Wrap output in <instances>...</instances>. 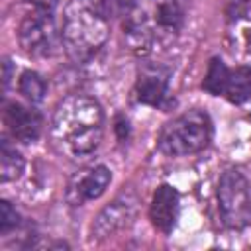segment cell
I'll return each instance as SVG.
<instances>
[{"instance_id":"1","label":"cell","mask_w":251,"mask_h":251,"mask_svg":"<svg viewBox=\"0 0 251 251\" xmlns=\"http://www.w3.org/2000/svg\"><path fill=\"white\" fill-rule=\"evenodd\" d=\"M104 135L102 106L86 94L65 96L53 114L51 139L55 147L69 159L90 155Z\"/></svg>"},{"instance_id":"2","label":"cell","mask_w":251,"mask_h":251,"mask_svg":"<svg viewBox=\"0 0 251 251\" xmlns=\"http://www.w3.org/2000/svg\"><path fill=\"white\" fill-rule=\"evenodd\" d=\"M182 24V0H133L124 16V35L133 53L149 55L157 45L173 41Z\"/></svg>"},{"instance_id":"3","label":"cell","mask_w":251,"mask_h":251,"mask_svg":"<svg viewBox=\"0 0 251 251\" xmlns=\"http://www.w3.org/2000/svg\"><path fill=\"white\" fill-rule=\"evenodd\" d=\"M110 27L106 16L100 12L94 0H69L63 12L61 43L67 55L84 63L96 55L108 41Z\"/></svg>"},{"instance_id":"4","label":"cell","mask_w":251,"mask_h":251,"mask_svg":"<svg viewBox=\"0 0 251 251\" xmlns=\"http://www.w3.org/2000/svg\"><path fill=\"white\" fill-rule=\"evenodd\" d=\"M212 120L202 110H188L169 124L159 133V151L167 157H186L200 153L212 141Z\"/></svg>"},{"instance_id":"5","label":"cell","mask_w":251,"mask_h":251,"mask_svg":"<svg viewBox=\"0 0 251 251\" xmlns=\"http://www.w3.org/2000/svg\"><path fill=\"white\" fill-rule=\"evenodd\" d=\"M218 210L227 229L241 231L251 224V188L237 169H227L218 180Z\"/></svg>"},{"instance_id":"6","label":"cell","mask_w":251,"mask_h":251,"mask_svg":"<svg viewBox=\"0 0 251 251\" xmlns=\"http://www.w3.org/2000/svg\"><path fill=\"white\" fill-rule=\"evenodd\" d=\"M18 39L22 51L37 59L55 55L59 41H63L51 12H43V10H35L33 14H27L22 20L18 29Z\"/></svg>"},{"instance_id":"7","label":"cell","mask_w":251,"mask_h":251,"mask_svg":"<svg viewBox=\"0 0 251 251\" xmlns=\"http://www.w3.org/2000/svg\"><path fill=\"white\" fill-rule=\"evenodd\" d=\"M112 180V173L106 165H94L76 171L67 184L65 198L71 206H82L88 200L100 198Z\"/></svg>"},{"instance_id":"8","label":"cell","mask_w":251,"mask_h":251,"mask_svg":"<svg viewBox=\"0 0 251 251\" xmlns=\"http://www.w3.org/2000/svg\"><path fill=\"white\" fill-rule=\"evenodd\" d=\"M137 200L131 194H122L118 196L112 204H108L94 220L92 224V237L104 239L110 237L118 231H122L124 227H127L131 224V220L135 218V206Z\"/></svg>"},{"instance_id":"9","label":"cell","mask_w":251,"mask_h":251,"mask_svg":"<svg viewBox=\"0 0 251 251\" xmlns=\"http://www.w3.org/2000/svg\"><path fill=\"white\" fill-rule=\"evenodd\" d=\"M4 126L8 133L22 143H33L43 129V118L37 110L20 102H8L4 106Z\"/></svg>"},{"instance_id":"10","label":"cell","mask_w":251,"mask_h":251,"mask_svg":"<svg viewBox=\"0 0 251 251\" xmlns=\"http://www.w3.org/2000/svg\"><path fill=\"white\" fill-rule=\"evenodd\" d=\"M169 78H171V71L163 65H143L137 73V80H135V100L147 106H161L165 96H167V88H169Z\"/></svg>"},{"instance_id":"11","label":"cell","mask_w":251,"mask_h":251,"mask_svg":"<svg viewBox=\"0 0 251 251\" xmlns=\"http://www.w3.org/2000/svg\"><path fill=\"white\" fill-rule=\"evenodd\" d=\"M180 212V196L171 184H161L149 206V218L151 224L161 231V233H171L173 227L176 226Z\"/></svg>"},{"instance_id":"12","label":"cell","mask_w":251,"mask_h":251,"mask_svg":"<svg viewBox=\"0 0 251 251\" xmlns=\"http://www.w3.org/2000/svg\"><path fill=\"white\" fill-rule=\"evenodd\" d=\"M222 96L231 104H243L251 100V67H235L227 71Z\"/></svg>"},{"instance_id":"13","label":"cell","mask_w":251,"mask_h":251,"mask_svg":"<svg viewBox=\"0 0 251 251\" xmlns=\"http://www.w3.org/2000/svg\"><path fill=\"white\" fill-rule=\"evenodd\" d=\"M25 169V161L22 153L10 145L8 139H2L0 143V178L2 182H12L22 176Z\"/></svg>"},{"instance_id":"14","label":"cell","mask_w":251,"mask_h":251,"mask_svg":"<svg viewBox=\"0 0 251 251\" xmlns=\"http://www.w3.org/2000/svg\"><path fill=\"white\" fill-rule=\"evenodd\" d=\"M18 90L20 94L31 102V104H37L45 98V90H47V84L43 80V76L35 71H24L20 75V80H18Z\"/></svg>"},{"instance_id":"15","label":"cell","mask_w":251,"mask_h":251,"mask_svg":"<svg viewBox=\"0 0 251 251\" xmlns=\"http://www.w3.org/2000/svg\"><path fill=\"white\" fill-rule=\"evenodd\" d=\"M227 67L226 63L220 59V57H214L210 59L208 63V71H206V76H204V82H202V88L214 96H220L222 90H224V82H226V76H227Z\"/></svg>"},{"instance_id":"16","label":"cell","mask_w":251,"mask_h":251,"mask_svg":"<svg viewBox=\"0 0 251 251\" xmlns=\"http://www.w3.org/2000/svg\"><path fill=\"white\" fill-rule=\"evenodd\" d=\"M18 226H20V214L8 200H2L0 202V235H8Z\"/></svg>"},{"instance_id":"17","label":"cell","mask_w":251,"mask_h":251,"mask_svg":"<svg viewBox=\"0 0 251 251\" xmlns=\"http://www.w3.org/2000/svg\"><path fill=\"white\" fill-rule=\"evenodd\" d=\"M133 0H100V12L110 18V16H126L131 8Z\"/></svg>"},{"instance_id":"18","label":"cell","mask_w":251,"mask_h":251,"mask_svg":"<svg viewBox=\"0 0 251 251\" xmlns=\"http://www.w3.org/2000/svg\"><path fill=\"white\" fill-rule=\"evenodd\" d=\"M27 4H31L35 10H43V12H51L57 6V0H25Z\"/></svg>"},{"instance_id":"19","label":"cell","mask_w":251,"mask_h":251,"mask_svg":"<svg viewBox=\"0 0 251 251\" xmlns=\"http://www.w3.org/2000/svg\"><path fill=\"white\" fill-rule=\"evenodd\" d=\"M116 129L120 131V139H124V137L127 135V131H129V127H127V120L120 118V120H118V124H116Z\"/></svg>"},{"instance_id":"20","label":"cell","mask_w":251,"mask_h":251,"mask_svg":"<svg viewBox=\"0 0 251 251\" xmlns=\"http://www.w3.org/2000/svg\"><path fill=\"white\" fill-rule=\"evenodd\" d=\"M10 82V61L4 59V86H8Z\"/></svg>"}]
</instances>
